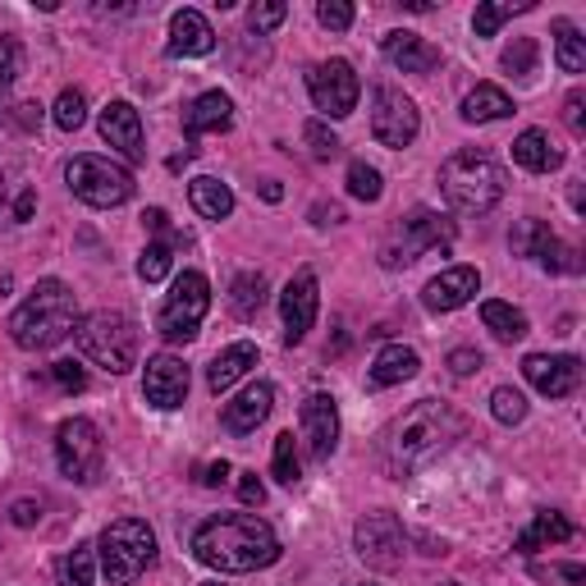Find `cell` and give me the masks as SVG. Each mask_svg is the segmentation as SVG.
I'll list each match as a JSON object with an SVG mask.
<instances>
[{"mask_svg": "<svg viewBox=\"0 0 586 586\" xmlns=\"http://www.w3.org/2000/svg\"><path fill=\"white\" fill-rule=\"evenodd\" d=\"M482 321H486V330L495 334L499 344H518L527 334V312H518L513 302H499V298L482 302Z\"/></svg>", "mask_w": 586, "mask_h": 586, "instance_id": "30", "label": "cell"}, {"mask_svg": "<svg viewBox=\"0 0 586 586\" xmlns=\"http://www.w3.org/2000/svg\"><path fill=\"white\" fill-rule=\"evenodd\" d=\"M97 550H101V573L110 577V586H129L156 564V532L143 518H120L101 532Z\"/></svg>", "mask_w": 586, "mask_h": 586, "instance_id": "6", "label": "cell"}, {"mask_svg": "<svg viewBox=\"0 0 586 586\" xmlns=\"http://www.w3.org/2000/svg\"><path fill=\"white\" fill-rule=\"evenodd\" d=\"M513 161L522 165V170H532V175H550V170H560V165H564V152L554 147V137L545 129H527V133H518V143H513Z\"/></svg>", "mask_w": 586, "mask_h": 586, "instance_id": "26", "label": "cell"}, {"mask_svg": "<svg viewBox=\"0 0 586 586\" xmlns=\"http://www.w3.org/2000/svg\"><path fill=\"white\" fill-rule=\"evenodd\" d=\"M537 55H541V46H537V37H513V46H505V65L513 78H532L537 74Z\"/></svg>", "mask_w": 586, "mask_h": 586, "instance_id": "40", "label": "cell"}, {"mask_svg": "<svg viewBox=\"0 0 586 586\" xmlns=\"http://www.w3.org/2000/svg\"><path fill=\"white\" fill-rule=\"evenodd\" d=\"M78 298L69 285L60 280H42L33 294L19 302V312L10 317V340L27 353H42V349H55L60 340L78 330Z\"/></svg>", "mask_w": 586, "mask_h": 586, "instance_id": "3", "label": "cell"}, {"mask_svg": "<svg viewBox=\"0 0 586 586\" xmlns=\"http://www.w3.org/2000/svg\"><path fill=\"white\" fill-rule=\"evenodd\" d=\"M317 307H321V294H317V270L302 266L294 280L285 285L280 294V317H285V344H302L307 330L317 325Z\"/></svg>", "mask_w": 586, "mask_h": 586, "instance_id": "15", "label": "cell"}, {"mask_svg": "<svg viewBox=\"0 0 586 586\" xmlns=\"http://www.w3.org/2000/svg\"><path fill=\"white\" fill-rule=\"evenodd\" d=\"M527 10H537L532 0H505V5L486 0V5H477V14H472V27H477V37H495L499 23L513 19V14H527Z\"/></svg>", "mask_w": 586, "mask_h": 586, "instance_id": "33", "label": "cell"}, {"mask_svg": "<svg viewBox=\"0 0 586 586\" xmlns=\"http://www.w3.org/2000/svg\"><path fill=\"white\" fill-rule=\"evenodd\" d=\"M362 586H376V582H362Z\"/></svg>", "mask_w": 586, "mask_h": 586, "instance_id": "61", "label": "cell"}, {"mask_svg": "<svg viewBox=\"0 0 586 586\" xmlns=\"http://www.w3.org/2000/svg\"><path fill=\"white\" fill-rule=\"evenodd\" d=\"M417 367H422V357H417V349L408 344H385L372 362V372H367V385L372 389H389V385H403L417 376Z\"/></svg>", "mask_w": 586, "mask_h": 586, "instance_id": "24", "label": "cell"}, {"mask_svg": "<svg viewBox=\"0 0 586 586\" xmlns=\"http://www.w3.org/2000/svg\"><path fill=\"white\" fill-rule=\"evenodd\" d=\"M69 188L78 202L88 207H124L133 198V175L124 170V165H115L110 156H74L69 170H65Z\"/></svg>", "mask_w": 586, "mask_h": 586, "instance_id": "9", "label": "cell"}, {"mask_svg": "<svg viewBox=\"0 0 586 586\" xmlns=\"http://www.w3.org/2000/svg\"><path fill=\"white\" fill-rule=\"evenodd\" d=\"M192 554L215 573H257L280 560V537L257 513H220L192 532Z\"/></svg>", "mask_w": 586, "mask_h": 586, "instance_id": "1", "label": "cell"}, {"mask_svg": "<svg viewBox=\"0 0 586 586\" xmlns=\"http://www.w3.org/2000/svg\"><path fill=\"white\" fill-rule=\"evenodd\" d=\"M270 472H275V482L280 486H294L302 477V467H298V440L294 431L285 435H275V454H270Z\"/></svg>", "mask_w": 586, "mask_h": 586, "instance_id": "35", "label": "cell"}, {"mask_svg": "<svg viewBox=\"0 0 586 586\" xmlns=\"http://www.w3.org/2000/svg\"><path fill=\"white\" fill-rule=\"evenodd\" d=\"M417 129H422V115H417L412 97H403L399 88H376V101H372V137L389 152H403Z\"/></svg>", "mask_w": 586, "mask_h": 586, "instance_id": "12", "label": "cell"}, {"mask_svg": "<svg viewBox=\"0 0 586 586\" xmlns=\"http://www.w3.org/2000/svg\"><path fill=\"white\" fill-rule=\"evenodd\" d=\"M170 266H175V247L170 243H147L143 257H137V275H143L147 285H161L165 275H170Z\"/></svg>", "mask_w": 586, "mask_h": 586, "instance_id": "38", "label": "cell"}, {"mask_svg": "<svg viewBox=\"0 0 586 586\" xmlns=\"http://www.w3.org/2000/svg\"><path fill=\"white\" fill-rule=\"evenodd\" d=\"M207 312H211V285H207V275L202 270H184V275H175L170 298L161 302L156 330L170 344H188L192 334H198V325L207 321Z\"/></svg>", "mask_w": 586, "mask_h": 586, "instance_id": "8", "label": "cell"}, {"mask_svg": "<svg viewBox=\"0 0 586 586\" xmlns=\"http://www.w3.org/2000/svg\"><path fill=\"white\" fill-rule=\"evenodd\" d=\"M253 367H257V344L239 340V344H230V349H220V353H215V362L207 367V385L215 389V395H225V389L239 385Z\"/></svg>", "mask_w": 586, "mask_h": 586, "instance_id": "25", "label": "cell"}, {"mask_svg": "<svg viewBox=\"0 0 586 586\" xmlns=\"http://www.w3.org/2000/svg\"><path fill=\"white\" fill-rule=\"evenodd\" d=\"M289 19V5L285 0H266V5H253L247 10V27H253V33H270V27H280Z\"/></svg>", "mask_w": 586, "mask_h": 586, "instance_id": "45", "label": "cell"}, {"mask_svg": "<svg viewBox=\"0 0 586 586\" xmlns=\"http://www.w3.org/2000/svg\"><path fill=\"white\" fill-rule=\"evenodd\" d=\"M349 192H353L357 202H380L385 184H380V170H376V165L353 161V165H349Z\"/></svg>", "mask_w": 586, "mask_h": 586, "instance_id": "39", "label": "cell"}, {"mask_svg": "<svg viewBox=\"0 0 586 586\" xmlns=\"http://www.w3.org/2000/svg\"><path fill=\"white\" fill-rule=\"evenodd\" d=\"M143 399L152 408H161V412L184 408V399H188V367H184V357L156 353L147 362V372H143Z\"/></svg>", "mask_w": 586, "mask_h": 586, "instance_id": "17", "label": "cell"}, {"mask_svg": "<svg viewBox=\"0 0 586 586\" xmlns=\"http://www.w3.org/2000/svg\"><path fill=\"white\" fill-rule=\"evenodd\" d=\"M10 518H14V527H33L42 518V505H37V499H14Z\"/></svg>", "mask_w": 586, "mask_h": 586, "instance_id": "51", "label": "cell"}, {"mask_svg": "<svg viewBox=\"0 0 586 586\" xmlns=\"http://www.w3.org/2000/svg\"><path fill=\"white\" fill-rule=\"evenodd\" d=\"M51 376H55V385H60L65 395H82V389H88V376H82L78 362H55Z\"/></svg>", "mask_w": 586, "mask_h": 586, "instance_id": "47", "label": "cell"}, {"mask_svg": "<svg viewBox=\"0 0 586 586\" xmlns=\"http://www.w3.org/2000/svg\"><path fill=\"white\" fill-rule=\"evenodd\" d=\"M467 422L463 412H454V403L444 399H422L417 408H408L385 440V472L389 477H412L417 467L435 463L454 440H463Z\"/></svg>", "mask_w": 586, "mask_h": 586, "instance_id": "2", "label": "cell"}, {"mask_svg": "<svg viewBox=\"0 0 586 586\" xmlns=\"http://www.w3.org/2000/svg\"><path fill=\"white\" fill-rule=\"evenodd\" d=\"M215 51V33L202 10H179L170 19V55H211Z\"/></svg>", "mask_w": 586, "mask_h": 586, "instance_id": "23", "label": "cell"}, {"mask_svg": "<svg viewBox=\"0 0 586 586\" xmlns=\"http://www.w3.org/2000/svg\"><path fill=\"white\" fill-rule=\"evenodd\" d=\"M298 427H302V450L312 463H325L340 444V408L330 395H307L298 408Z\"/></svg>", "mask_w": 586, "mask_h": 586, "instance_id": "14", "label": "cell"}, {"mask_svg": "<svg viewBox=\"0 0 586 586\" xmlns=\"http://www.w3.org/2000/svg\"><path fill=\"white\" fill-rule=\"evenodd\" d=\"M513 115V101L505 88H495V82H477L467 97H463V120L467 124H490V120H505Z\"/></svg>", "mask_w": 586, "mask_h": 586, "instance_id": "28", "label": "cell"}, {"mask_svg": "<svg viewBox=\"0 0 586 586\" xmlns=\"http://www.w3.org/2000/svg\"><path fill=\"white\" fill-rule=\"evenodd\" d=\"M454 243V225L444 220L440 211L431 207H412L408 215H399L395 225H389L385 243H380V262L395 270V266H412L422 253H431V247H450Z\"/></svg>", "mask_w": 586, "mask_h": 586, "instance_id": "7", "label": "cell"}, {"mask_svg": "<svg viewBox=\"0 0 586 586\" xmlns=\"http://www.w3.org/2000/svg\"><path fill=\"white\" fill-rule=\"evenodd\" d=\"M302 137H307V147H312V156H317V161H334V156H340V147H344L340 137H334V133H330L321 120H307Z\"/></svg>", "mask_w": 586, "mask_h": 586, "instance_id": "43", "label": "cell"}, {"mask_svg": "<svg viewBox=\"0 0 586 586\" xmlns=\"http://www.w3.org/2000/svg\"><path fill=\"white\" fill-rule=\"evenodd\" d=\"M51 120L60 124L65 133L82 129V124H88V97H82L78 88H65V92H60V101H55V110H51Z\"/></svg>", "mask_w": 586, "mask_h": 586, "instance_id": "37", "label": "cell"}, {"mask_svg": "<svg viewBox=\"0 0 586 586\" xmlns=\"http://www.w3.org/2000/svg\"><path fill=\"white\" fill-rule=\"evenodd\" d=\"M239 499L247 509H262L266 505V486L257 482V472H239Z\"/></svg>", "mask_w": 586, "mask_h": 586, "instance_id": "48", "label": "cell"}, {"mask_svg": "<svg viewBox=\"0 0 586 586\" xmlns=\"http://www.w3.org/2000/svg\"><path fill=\"white\" fill-rule=\"evenodd\" d=\"M207 586H220V582H207Z\"/></svg>", "mask_w": 586, "mask_h": 586, "instance_id": "62", "label": "cell"}, {"mask_svg": "<svg viewBox=\"0 0 586 586\" xmlns=\"http://www.w3.org/2000/svg\"><path fill=\"white\" fill-rule=\"evenodd\" d=\"M541 266H545V270H554V275H577V270H582L577 253H573L568 243H560V239H550V243H545V253H541Z\"/></svg>", "mask_w": 586, "mask_h": 586, "instance_id": "44", "label": "cell"}, {"mask_svg": "<svg viewBox=\"0 0 586 586\" xmlns=\"http://www.w3.org/2000/svg\"><path fill=\"white\" fill-rule=\"evenodd\" d=\"M33 207H37V198H33V192H23V198L14 202V220H33Z\"/></svg>", "mask_w": 586, "mask_h": 586, "instance_id": "55", "label": "cell"}, {"mask_svg": "<svg viewBox=\"0 0 586 586\" xmlns=\"http://www.w3.org/2000/svg\"><path fill=\"white\" fill-rule=\"evenodd\" d=\"M380 51H385V60L403 69V74H431L440 69V46H431L422 33H385L380 37Z\"/></svg>", "mask_w": 586, "mask_h": 586, "instance_id": "21", "label": "cell"}, {"mask_svg": "<svg viewBox=\"0 0 586 586\" xmlns=\"http://www.w3.org/2000/svg\"><path fill=\"white\" fill-rule=\"evenodd\" d=\"M577 537V527L564 518V513H554V509H545V513H537L532 518V527L513 541V550L518 554H537V550H545V545H564V541H573Z\"/></svg>", "mask_w": 586, "mask_h": 586, "instance_id": "27", "label": "cell"}, {"mask_svg": "<svg viewBox=\"0 0 586 586\" xmlns=\"http://www.w3.org/2000/svg\"><path fill=\"white\" fill-rule=\"evenodd\" d=\"M101 137L110 147H115L124 161H147V143H143V120H137V110L129 106V101H110L106 110H101Z\"/></svg>", "mask_w": 586, "mask_h": 586, "instance_id": "19", "label": "cell"}, {"mask_svg": "<svg viewBox=\"0 0 586 586\" xmlns=\"http://www.w3.org/2000/svg\"><path fill=\"white\" fill-rule=\"evenodd\" d=\"M97 545H74L60 560V586H92L97 577Z\"/></svg>", "mask_w": 586, "mask_h": 586, "instance_id": "34", "label": "cell"}, {"mask_svg": "<svg viewBox=\"0 0 586 586\" xmlns=\"http://www.w3.org/2000/svg\"><path fill=\"white\" fill-rule=\"evenodd\" d=\"M307 92H312L317 110H325L330 120H344V115H353L362 82H357L349 60H321V65H312V74H307Z\"/></svg>", "mask_w": 586, "mask_h": 586, "instance_id": "13", "label": "cell"}, {"mask_svg": "<svg viewBox=\"0 0 586 586\" xmlns=\"http://www.w3.org/2000/svg\"><path fill=\"white\" fill-rule=\"evenodd\" d=\"M312 220H317V225H340V220H344V207H334V202L325 207V202H321V207H312Z\"/></svg>", "mask_w": 586, "mask_h": 586, "instance_id": "54", "label": "cell"}, {"mask_svg": "<svg viewBox=\"0 0 586 586\" xmlns=\"http://www.w3.org/2000/svg\"><path fill=\"white\" fill-rule=\"evenodd\" d=\"M230 472H234V467H230L225 458H220V463H202V467H198V482L215 490V486H225V482H230Z\"/></svg>", "mask_w": 586, "mask_h": 586, "instance_id": "50", "label": "cell"}, {"mask_svg": "<svg viewBox=\"0 0 586 586\" xmlns=\"http://www.w3.org/2000/svg\"><path fill=\"white\" fill-rule=\"evenodd\" d=\"M582 106H586V97H582V92H568V101H564V120H568V129H573V133H586Z\"/></svg>", "mask_w": 586, "mask_h": 586, "instance_id": "52", "label": "cell"}, {"mask_svg": "<svg viewBox=\"0 0 586 586\" xmlns=\"http://www.w3.org/2000/svg\"><path fill=\"white\" fill-rule=\"evenodd\" d=\"M234 124V101L225 92H202L184 110V137L188 143H198L202 133H225Z\"/></svg>", "mask_w": 586, "mask_h": 586, "instance_id": "22", "label": "cell"}, {"mask_svg": "<svg viewBox=\"0 0 586 586\" xmlns=\"http://www.w3.org/2000/svg\"><path fill=\"white\" fill-rule=\"evenodd\" d=\"M188 202H192V211L207 215V220H225L234 211V192H230V184H220L211 175H198L188 184Z\"/></svg>", "mask_w": 586, "mask_h": 586, "instance_id": "29", "label": "cell"}, {"mask_svg": "<svg viewBox=\"0 0 586 586\" xmlns=\"http://www.w3.org/2000/svg\"><path fill=\"white\" fill-rule=\"evenodd\" d=\"M477 289H482V270L477 266H450L422 289V307H427V312H458L463 302L477 298Z\"/></svg>", "mask_w": 586, "mask_h": 586, "instance_id": "18", "label": "cell"}, {"mask_svg": "<svg viewBox=\"0 0 586 586\" xmlns=\"http://www.w3.org/2000/svg\"><path fill=\"white\" fill-rule=\"evenodd\" d=\"M317 19H321V27H330V33H349V27H353V5H349V0H321Z\"/></svg>", "mask_w": 586, "mask_h": 586, "instance_id": "46", "label": "cell"}, {"mask_svg": "<svg viewBox=\"0 0 586 586\" xmlns=\"http://www.w3.org/2000/svg\"><path fill=\"white\" fill-rule=\"evenodd\" d=\"M522 376L532 389H541L545 399H568L573 389L582 385V362L573 353H560V357H550V353H527L522 357Z\"/></svg>", "mask_w": 586, "mask_h": 586, "instance_id": "16", "label": "cell"}, {"mask_svg": "<svg viewBox=\"0 0 586 586\" xmlns=\"http://www.w3.org/2000/svg\"><path fill=\"white\" fill-rule=\"evenodd\" d=\"M482 367H486V357L477 349H454L450 353V372L454 376H472V372H482Z\"/></svg>", "mask_w": 586, "mask_h": 586, "instance_id": "49", "label": "cell"}, {"mask_svg": "<svg viewBox=\"0 0 586 586\" xmlns=\"http://www.w3.org/2000/svg\"><path fill=\"white\" fill-rule=\"evenodd\" d=\"M74 344L82 357H92L110 376H124L137 367V325L124 312H92L74 330Z\"/></svg>", "mask_w": 586, "mask_h": 586, "instance_id": "5", "label": "cell"}, {"mask_svg": "<svg viewBox=\"0 0 586 586\" xmlns=\"http://www.w3.org/2000/svg\"><path fill=\"white\" fill-rule=\"evenodd\" d=\"M554 60L564 74H582L586 69V37L568 19H554Z\"/></svg>", "mask_w": 586, "mask_h": 586, "instance_id": "32", "label": "cell"}, {"mask_svg": "<svg viewBox=\"0 0 586 586\" xmlns=\"http://www.w3.org/2000/svg\"><path fill=\"white\" fill-rule=\"evenodd\" d=\"M0 202H5V175H0Z\"/></svg>", "mask_w": 586, "mask_h": 586, "instance_id": "59", "label": "cell"}, {"mask_svg": "<svg viewBox=\"0 0 586 586\" xmlns=\"http://www.w3.org/2000/svg\"><path fill=\"white\" fill-rule=\"evenodd\" d=\"M353 550L367 568L395 573L403 564V554H408V532L389 509H372V513H362L357 527H353Z\"/></svg>", "mask_w": 586, "mask_h": 586, "instance_id": "10", "label": "cell"}, {"mask_svg": "<svg viewBox=\"0 0 586 586\" xmlns=\"http://www.w3.org/2000/svg\"><path fill=\"white\" fill-rule=\"evenodd\" d=\"M262 302H266V275L262 270H243L239 280L230 285V307H234V317L239 321H253L262 312Z\"/></svg>", "mask_w": 586, "mask_h": 586, "instance_id": "31", "label": "cell"}, {"mask_svg": "<svg viewBox=\"0 0 586 586\" xmlns=\"http://www.w3.org/2000/svg\"><path fill=\"white\" fill-rule=\"evenodd\" d=\"M490 412H495V422H499V427H518L522 417H527V399L518 395L513 385H499L495 395H490Z\"/></svg>", "mask_w": 586, "mask_h": 586, "instance_id": "42", "label": "cell"}, {"mask_svg": "<svg viewBox=\"0 0 586 586\" xmlns=\"http://www.w3.org/2000/svg\"><path fill=\"white\" fill-rule=\"evenodd\" d=\"M435 586H463V582H435Z\"/></svg>", "mask_w": 586, "mask_h": 586, "instance_id": "60", "label": "cell"}, {"mask_svg": "<svg viewBox=\"0 0 586 586\" xmlns=\"http://www.w3.org/2000/svg\"><path fill=\"white\" fill-rule=\"evenodd\" d=\"M550 239H554V230L545 225V220H522V225L513 230V239H509V247H513V257H541Z\"/></svg>", "mask_w": 586, "mask_h": 586, "instance_id": "36", "label": "cell"}, {"mask_svg": "<svg viewBox=\"0 0 586 586\" xmlns=\"http://www.w3.org/2000/svg\"><path fill=\"white\" fill-rule=\"evenodd\" d=\"M270 408H275V389H270L266 380H257V385H247L239 399L225 403L220 422H225L230 435H253V431L266 422V417H270Z\"/></svg>", "mask_w": 586, "mask_h": 586, "instance_id": "20", "label": "cell"}, {"mask_svg": "<svg viewBox=\"0 0 586 586\" xmlns=\"http://www.w3.org/2000/svg\"><path fill=\"white\" fill-rule=\"evenodd\" d=\"M505 188H509V175L499 170L486 152H477V147L454 152L450 161L440 165V192H444V202H450L458 215H486V211H495L499 198H505Z\"/></svg>", "mask_w": 586, "mask_h": 586, "instance_id": "4", "label": "cell"}, {"mask_svg": "<svg viewBox=\"0 0 586 586\" xmlns=\"http://www.w3.org/2000/svg\"><path fill=\"white\" fill-rule=\"evenodd\" d=\"M403 10H417V14H427V10H435V0H403Z\"/></svg>", "mask_w": 586, "mask_h": 586, "instance_id": "58", "label": "cell"}, {"mask_svg": "<svg viewBox=\"0 0 586 586\" xmlns=\"http://www.w3.org/2000/svg\"><path fill=\"white\" fill-rule=\"evenodd\" d=\"M101 458H106V444H101L97 422H88V417L60 422V431H55V463H60V472L69 482H82V486L97 482Z\"/></svg>", "mask_w": 586, "mask_h": 586, "instance_id": "11", "label": "cell"}, {"mask_svg": "<svg viewBox=\"0 0 586 586\" xmlns=\"http://www.w3.org/2000/svg\"><path fill=\"white\" fill-rule=\"evenodd\" d=\"M262 198H266V202H280V198H285V188L275 184V179H266V184H262Z\"/></svg>", "mask_w": 586, "mask_h": 586, "instance_id": "57", "label": "cell"}, {"mask_svg": "<svg viewBox=\"0 0 586 586\" xmlns=\"http://www.w3.org/2000/svg\"><path fill=\"white\" fill-rule=\"evenodd\" d=\"M14 124H19V129H37V124H42V106H37V101L14 106Z\"/></svg>", "mask_w": 586, "mask_h": 586, "instance_id": "53", "label": "cell"}, {"mask_svg": "<svg viewBox=\"0 0 586 586\" xmlns=\"http://www.w3.org/2000/svg\"><path fill=\"white\" fill-rule=\"evenodd\" d=\"M554 573H560V577H568L573 586H582V582H586V568H582V564H560Z\"/></svg>", "mask_w": 586, "mask_h": 586, "instance_id": "56", "label": "cell"}, {"mask_svg": "<svg viewBox=\"0 0 586 586\" xmlns=\"http://www.w3.org/2000/svg\"><path fill=\"white\" fill-rule=\"evenodd\" d=\"M19 74H23V46H19V37L0 33V106H5Z\"/></svg>", "mask_w": 586, "mask_h": 586, "instance_id": "41", "label": "cell"}]
</instances>
